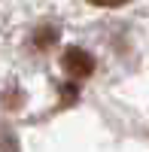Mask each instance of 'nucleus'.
I'll return each instance as SVG.
<instances>
[{"label": "nucleus", "mask_w": 149, "mask_h": 152, "mask_svg": "<svg viewBox=\"0 0 149 152\" xmlns=\"http://www.w3.org/2000/svg\"><path fill=\"white\" fill-rule=\"evenodd\" d=\"M64 70L73 76V79H85L94 70V58L82 49H67L64 52Z\"/></svg>", "instance_id": "nucleus-1"}, {"label": "nucleus", "mask_w": 149, "mask_h": 152, "mask_svg": "<svg viewBox=\"0 0 149 152\" xmlns=\"http://www.w3.org/2000/svg\"><path fill=\"white\" fill-rule=\"evenodd\" d=\"M88 3H94V6H122L125 0H88Z\"/></svg>", "instance_id": "nucleus-2"}]
</instances>
